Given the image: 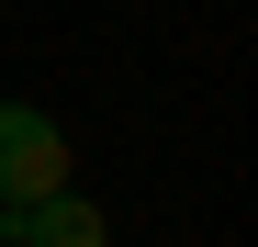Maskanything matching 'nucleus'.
Here are the masks:
<instances>
[{
    "label": "nucleus",
    "instance_id": "obj_1",
    "mask_svg": "<svg viewBox=\"0 0 258 247\" xmlns=\"http://www.w3.org/2000/svg\"><path fill=\"white\" fill-rule=\"evenodd\" d=\"M45 191H68V135H56V112L0 101V202H45Z\"/></svg>",
    "mask_w": 258,
    "mask_h": 247
},
{
    "label": "nucleus",
    "instance_id": "obj_2",
    "mask_svg": "<svg viewBox=\"0 0 258 247\" xmlns=\"http://www.w3.org/2000/svg\"><path fill=\"white\" fill-rule=\"evenodd\" d=\"M0 247H112V214L90 191H45V202H0Z\"/></svg>",
    "mask_w": 258,
    "mask_h": 247
}]
</instances>
